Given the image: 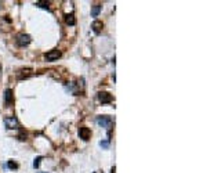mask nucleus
Here are the masks:
<instances>
[{
    "label": "nucleus",
    "mask_w": 207,
    "mask_h": 173,
    "mask_svg": "<svg viewBox=\"0 0 207 173\" xmlns=\"http://www.w3.org/2000/svg\"><path fill=\"white\" fill-rule=\"evenodd\" d=\"M4 125H6L7 129L12 130V129H18L20 123H18V119L15 117H6L4 118Z\"/></svg>",
    "instance_id": "f257e3e1"
},
{
    "label": "nucleus",
    "mask_w": 207,
    "mask_h": 173,
    "mask_svg": "<svg viewBox=\"0 0 207 173\" xmlns=\"http://www.w3.org/2000/svg\"><path fill=\"white\" fill-rule=\"evenodd\" d=\"M31 43V36L26 35V33H20L18 36H17V44L21 46V47H25V46H28Z\"/></svg>",
    "instance_id": "f03ea898"
},
{
    "label": "nucleus",
    "mask_w": 207,
    "mask_h": 173,
    "mask_svg": "<svg viewBox=\"0 0 207 173\" xmlns=\"http://www.w3.org/2000/svg\"><path fill=\"white\" fill-rule=\"evenodd\" d=\"M60 57H61V51L54 48V50H50L48 53H46L44 58H46V61H57Z\"/></svg>",
    "instance_id": "7ed1b4c3"
},
{
    "label": "nucleus",
    "mask_w": 207,
    "mask_h": 173,
    "mask_svg": "<svg viewBox=\"0 0 207 173\" xmlns=\"http://www.w3.org/2000/svg\"><path fill=\"white\" fill-rule=\"evenodd\" d=\"M79 136H80V139H83L84 141L90 140V137H91V130L88 129V128H86V126H82L79 129Z\"/></svg>",
    "instance_id": "20e7f679"
},
{
    "label": "nucleus",
    "mask_w": 207,
    "mask_h": 173,
    "mask_svg": "<svg viewBox=\"0 0 207 173\" xmlns=\"http://www.w3.org/2000/svg\"><path fill=\"white\" fill-rule=\"evenodd\" d=\"M98 98H100V101L102 103V104L112 103V100H113L112 94H109V93H106V92H100V93H98Z\"/></svg>",
    "instance_id": "39448f33"
},
{
    "label": "nucleus",
    "mask_w": 207,
    "mask_h": 173,
    "mask_svg": "<svg viewBox=\"0 0 207 173\" xmlns=\"http://www.w3.org/2000/svg\"><path fill=\"white\" fill-rule=\"evenodd\" d=\"M4 101H6V105H12L14 103V94H12V90L11 89H7L6 93H4Z\"/></svg>",
    "instance_id": "423d86ee"
},
{
    "label": "nucleus",
    "mask_w": 207,
    "mask_h": 173,
    "mask_svg": "<svg viewBox=\"0 0 207 173\" xmlns=\"http://www.w3.org/2000/svg\"><path fill=\"white\" fill-rule=\"evenodd\" d=\"M97 122H98V125H101L102 128H108V126L112 123V119L109 117H98L97 118Z\"/></svg>",
    "instance_id": "0eeeda50"
},
{
    "label": "nucleus",
    "mask_w": 207,
    "mask_h": 173,
    "mask_svg": "<svg viewBox=\"0 0 207 173\" xmlns=\"http://www.w3.org/2000/svg\"><path fill=\"white\" fill-rule=\"evenodd\" d=\"M91 28H93V31L98 35V33H101V31H102V28H104V24H102V21H98V20H95L94 22H93V25H91Z\"/></svg>",
    "instance_id": "6e6552de"
},
{
    "label": "nucleus",
    "mask_w": 207,
    "mask_h": 173,
    "mask_svg": "<svg viewBox=\"0 0 207 173\" xmlns=\"http://www.w3.org/2000/svg\"><path fill=\"white\" fill-rule=\"evenodd\" d=\"M101 10H102V6L101 4H94L91 8V15L93 17H98V14L101 12Z\"/></svg>",
    "instance_id": "1a4fd4ad"
},
{
    "label": "nucleus",
    "mask_w": 207,
    "mask_h": 173,
    "mask_svg": "<svg viewBox=\"0 0 207 173\" xmlns=\"http://www.w3.org/2000/svg\"><path fill=\"white\" fill-rule=\"evenodd\" d=\"M65 22H66L68 25H75L76 24L75 15H73V14H68V15L65 17Z\"/></svg>",
    "instance_id": "9d476101"
},
{
    "label": "nucleus",
    "mask_w": 207,
    "mask_h": 173,
    "mask_svg": "<svg viewBox=\"0 0 207 173\" xmlns=\"http://www.w3.org/2000/svg\"><path fill=\"white\" fill-rule=\"evenodd\" d=\"M36 6H37V7H42V8H50L48 7V6H50V4L48 3H46V1H37V3H36Z\"/></svg>",
    "instance_id": "9b49d317"
},
{
    "label": "nucleus",
    "mask_w": 207,
    "mask_h": 173,
    "mask_svg": "<svg viewBox=\"0 0 207 173\" xmlns=\"http://www.w3.org/2000/svg\"><path fill=\"white\" fill-rule=\"evenodd\" d=\"M42 159H43L42 157H37V158H36L35 162H33V168H39V166H40V161H42Z\"/></svg>",
    "instance_id": "f8f14e48"
},
{
    "label": "nucleus",
    "mask_w": 207,
    "mask_h": 173,
    "mask_svg": "<svg viewBox=\"0 0 207 173\" xmlns=\"http://www.w3.org/2000/svg\"><path fill=\"white\" fill-rule=\"evenodd\" d=\"M7 166H8V168H10V169H15V168H17V166H18V165H17L15 162H12V161H8Z\"/></svg>",
    "instance_id": "ddd939ff"
},
{
    "label": "nucleus",
    "mask_w": 207,
    "mask_h": 173,
    "mask_svg": "<svg viewBox=\"0 0 207 173\" xmlns=\"http://www.w3.org/2000/svg\"><path fill=\"white\" fill-rule=\"evenodd\" d=\"M20 140H26V133L21 132V134H20Z\"/></svg>",
    "instance_id": "4468645a"
},
{
    "label": "nucleus",
    "mask_w": 207,
    "mask_h": 173,
    "mask_svg": "<svg viewBox=\"0 0 207 173\" xmlns=\"http://www.w3.org/2000/svg\"><path fill=\"white\" fill-rule=\"evenodd\" d=\"M100 145H101V147H105V148H106L108 145H109V141H101Z\"/></svg>",
    "instance_id": "2eb2a0df"
},
{
    "label": "nucleus",
    "mask_w": 207,
    "mask_h": 173,
    "mask_svg": "<svg viewBox=\"0 0 207 173\" xmlns=\"http://www.w3.org/2000/svg\"><path fill=\"white\" fill-rule=\"evenodd\" d=\"M39 173H47V172H39Z\"/></svg>",
    "instance_id": "dca6fc26"
},
{
    "label": "nucleus",
    "mask_w": 207,
    "mask_h": 173,
    "mask_svg": "<svg viewBox=\"0 0 207 173\" xmlns=\"http://www.w3.org/2000/svg\"><path fill=\"white\" fill-rule=\"evenodd\" d=\"M0 68H1V65H0Z\"/></svg>",
    "instance_id": "f3484780"
}]
</instances>
